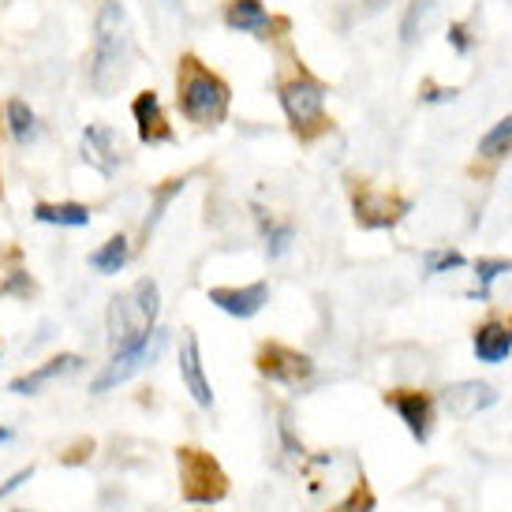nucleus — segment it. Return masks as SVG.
<instances>
[{
    "label": "nucleus",
    "mask_w": 512,
    "mask_h": 512,
    "mask_svg": "<svg viewBox=\"0 0 512 512\" xmlns=\"http://www.w3.org/2000/svg\"><path fill=\"white\" fill-rule=\"evenodd\" d=\"M83 157H86V165H94L101 176H113V172L120 169V161H124V146H120L113 128L90 124V128L83 131Z\"/></svg>",
    "instance_id": "13"
},
{
    "label": "nucleus",
    "mask_w": 512,
    "mask_h": 512,
    "mask_svg": "<svg viewBox=\"0 0 512 512\" xmlns=\"http://www.w3.org/2000/svg\"><path fill=\"white\" fill-rule=\"evenodd\" d=\"M501 273H512V262H509V258H479V266H475V277H479V288H475L471 296L486 299V292H490V285L498 281Z\"/></svg>",
    "instance_id": "23"
},
{
    "label": "nucleus",
    "mask_w": 512,
    "mask_h": 512,
    "mask_svg": "<svg viewBox=\"0 0 512 512\" xmlns=\"http://www.w3.org/2000/svg\"><path fill=\"white\" fill-rule=\"evenodd\" d=\"M475 356L483 363H505L512 356V329L501 322H486L483 329H475Z\"/></svg>",
    "instance_id": "16"
},
{
    "label": "nucleus",
    "mask_w": 512,
    "mask_h": 512,
    "mask_svg": "<svg viewBox=\"0 0 512 512\" xmlns=\"http://www.w3.org/2000/svg\"><path fill=\"white\" fill-rule=\"evenodd\" d=\"M187 180H165V187H157V195H154V206H150V217H146V225H143V236H150V228L157 225V217L165 214V206H169L180 191H184Z\"/></svg>",
    "instance_id": "25"
},
{
    "label": "nucleus",
    "mask_w": 512,
    "mask_h": 512,
    "mask_svg": "<svg viewBox=\"0 0 512 512\" xmlns=\"http://www.w3.org/2000/svg\"><path fill=\"white\" fill-rule=\"evenodd\" d=\"M12 438H15L12 427H0V445H4V441H12Z\"/></svg>",
    "instance_id": "33"
},
{
    "label": "nucleus",
    "mask_w": 512,
    "mask_h": 512,
    "mask_svg": "<svg viewBox=\"0 0 512 512\" xmlns=\"http://www.w3.org/2000/svg\"><path fill=\"white\" fill-rule=\"evenodd\" d=\"M34 217L42 225H64V228H83L90 225V210L83 202H38Z\"/></svg>",
    "instance_id": "18"
},
{
    "label": "nucleus",
    "mask_w": 512,
    "mask_h": 512,
    "mask_svg": "<svg viewBox=\"0 0 512 512\" xmlns=\"http://www.w3.org/2000/svg\"><path fill=\"white\" fill-rule=\"evenodd\" d=\"M157 311H161V292H157V281H150V277L135 281L124 296H113L109 314H105L109 348H113V352H124L131 344L146 341V337L154 333Z\"/></svg>",
    "instance_id": "2"
},
{
    "label": "nucleus",
    "mask_w": 512,
    "mask_h": 512,
    "mask_svg": "<svg viewBox=\"0 0 512 512\" xmlns=\"http://www.w3.org/2000/svg\"><path fill=\"white\" fill-rule=\"evenodd\" d=\"M165 344H169V329H154L146 341L131 344V348H124V352H113V359L105 363V367L98 370V378L90 382V393H109V389H116V385H124L128 378H135L139 370L154 367L157 356L165 352Z\"/></svg>",
    "instance_id": "6"
},
{
    "label": "nucleus",
    "mask_w": 512,
    "mask_h": 512,
    "mask_svg": "<svg viewBox=\"0 0 512 512\" xmlns=\"http://www.w3.org/2000/svg\"><path fill=\"white\" fill-rule=\"evenodd\" d=\"M225 23L240 34H266L270 30V15L258 0H232L225 12Z\"/></svg>",
    "instance_id": "17"
},
{
    "label": "nucleus",
    "mask_w": 512,
    "mask_h": 512,
    "mask_svg": "<svg viewBox=\"0 0 512 512\" xmlns=\"http://www.w3.org/2000/svg\"><path fill=\"white\" fill-rule=\"evenodd\" d=\"M262 228H266V251H270V258H281L292 247V240H296L292 225H277V221L262 217Z\"/></svg>",
    "instance_id": "26"
},
{
    "label": "nucleus",
    "mask_w": 512,
    "mask_h": 512,
    "mask_svg": "<svg viewBox=\"0 0 512 512\" xmlns=\"http://www.w3.org/2000/svg\"><path fill=\"white\" fill-rule=\"evenodd\" d=\"M0 195H4V184H0Z\"/></svg>",
    "instance_id": "34"
},
{
    "label": "nucleus",
    "mask_w": 512,
    "mask_h": 512,
    "mask_svg": "<svg viewBox=\"0 0 512 512\" xmlns=\"http://www.w3.org/2000/svg\"><path fill=\"white\" fill-rule=\"evenodd\" d=\"M131 116H135V124H139V139H143L146 146L172 143V128H169V120H165L161 98H157L154 90H143L139 98L131 101Z\"/></svg>",
    "instance_id": "15"
},
{
    "label": "nucleus",
    "mask_w": 512,
    "mask_h": 512,
    "mask_svg": "<svg viewBox=\"0 0 512 512\" xmlns=\"http://www.w3.org/2000/svg\"><path fill=\"white\" fill-rule=\"evenodd\" d=\"M176 468H180V494L187 505H217L228 498V475L214 453H206L199 445H180Z\"/></svg>",
    "instance_id": "4"
},
{
    "label": "nucleus",
    "mask_w": 512,
    "mask_h": 512,
    "mask_svg": "<svg viewBox=\"0 0 512 512\" xmlns=\"http://www.w3.org/2000/svg\"><path fill=\"white\" fill-rule=\"evenodd\" d=\"M4 113H8V131H12L15 143H30V139H34V131H38V120H34L27 101L12 98L8 105H4Z\"/></svg>",
    "instance_id": "20"
},
{
    "label": "nucleus",
    "mask_w": 512,
    "mask_h": 512,
    "mask_svg": "<svg viewBox=\"0 0 512 512\" xmlns=\"http://www.w3.org/2000/svg\"><path fill=\"white\" fill-rule=\"evenodd\" d=\"M509 150H512V116H505V120H498V124L483 135L479 154L483 157H505Z\"/></svg>",
    "instance_id": "21"
},
{
    "label": "nucleus",
    "mask_w": 512,
    "mask_h": 512,
    "mask_svg": "<svg viewBox=\"0 0 512 512\" xmlns=\"http://www.w3.org/2000/svg\"><path fill=\"white\" fill-rule=\"evenodd\" d=\"M94 449H98V445H94V438H79L72 445V449H68V453H60V464H64V468H75V464H86V460H90V456H94Z\"/></svg>",
    "instance_id": "28"
},
{
    "label": "nucleus",
    "mask_w": 512,
    "mask_h": 512,
    "mask_svg": "<svg viewBox=\"0 0 512 512\" xmlns=\"http://www.w3.org/2000/svg\"><path fill=\"white\" fill-rule=\"evenodd\" d=\"M438 400H441V408L453 415V419H475L479 412H486V408H494V404H498V389H494L490 382L471 378V382L445 385Z\"/></svg>",
    "instance_id": "9"
},
{
    "label": "nucleus",
    "mask_w": 512,
    "mask_h": 512,
    "mask_svg": "<svg viewBox=\"0 0 512 512\" xmlns=\"http://www.w3.org/2000/svg\"><path fill=\"white\" fill-rule=\"evenodd\" d=\"M281 105H285L299 139H314L318 131H326L329 120L322 113V105H326V86L322 83H314L307 75L288 79V83H281Z\"/></svg>",
    "instance_id": "5"
},
{
    "label": "nucleus",
    "mask_w": 512,
    "mask_h": 512,
    "mask_svg": "<svg viewBox=\"0 0 512 512\" xmlns=\"http://www.w3.org/2000/svg\"><path fill=\"white\" fill-rule=\"evenodd\" d=\"M434 12H438V0H415L412 8H408V15H404L400 38H404V42H415V38H419V30L427 27Z\"/></svg>",
    "instance_id": "22"
},
{
    "label": "nucleus",
    "mask_w": 512,
    "mask_h": 512,
    "mask_svg": "<svg viewBox=\"0 0 512 512\" xmlns=\"http://www.w3.org/2000/svg\"><path fill=\"white\" fill-rule=\"evenodd\" d=\"M385 404L400 415V423L408 427V434L419 445L430 441V427H434V397L430 393H423V389H389Z\"/></svg>",
    "instance_id": "8"
},
{
    "label": "nucleus",
    "mask_w": 512,
    "mask_h": 512,
    "mask_svg": "<svg viewBox=\"0 0 512 512\" xmlns=\"http://www.w3.org/2000/svg\"><path fill=\"white\" fill-rule=\"evenodd\" d=\"M210 303L221 307L225 314H232V318H255L270 303V285L255 281V285L243 288H210Z\"/></svg>",
    "instance_id": "14"
},
{
    "label": "nucleus",
    "mask_w": 512,
    "mask_h": 512,
    "mask_svg": "<svg viewBox=\"0 0 512 512\" xmlns=\"http://www.w3.org/2000/svg\"><path fill=\"white\" fill-rule=\"evenodd\" d=\"M449 42H453V49H456V53H468V49H471V42H468V30L460 27V23H456V27H449Z\"/></svg>",
    "instance_id": "31"
},
{
    "label": "nucleus",
    "mask_w": 512,
    "mask_h": 512,
    "mask_svg": "<svg viewBox=\"0 0 512 512\" xmlns=\"http://www.w3.org/2000/svg\"><path fill=\"white\" fill-rule=\"evenodd\" d=\"M281 438H285L288 456H303V441H296V434H292V419H288V412H281Z\"/></svg>",
    "instance_id": "30"
},
{
    "label": "nucleus",
    "mask_w": 512,
    "mask_h": 512,
    "mask_svg": "<svg viewBox=\"0 0 512 512\" xmlns=\"http://www.w3.org/2000/svg\"><path fill=\"white\" fill-rule=\"evenodd\" d=\"M30 479H34V468L15 471V475H12V479H8V483H0V501H4V498H12L15 490H23V486H27Z\"/></svg>",
    "instance_id": "29"
},
{
    "label": "nucleus",
    "mask_w": 512,
    "mask_h": 512,
    "mask_svg": "<svg viewBox=\"0 0 512 512\" xmlns=\"http://www.w3.org/2000/svg\"><path fill=\"white\" fill-rule=\"evenodd\" d=\"M15 512H27V509H15Z\"/></svg>",
    "instance_id": "35"
},
{
    "label": "nucleus",
    "mask_w": 512,
    "mask_h": 512,
    "mask_svg": "<svg viewBox=\"0 0 512 512\" xmlns=\"http://www.w3.org/2000/svg\"><path fill=\"white\" fill-rule=\"evenodd\" d=\"M374 505H378V498H374V490H370L367 479L359 475L356 486H352V494H348L333 512H374Z\"/></svg>",
    "instance_id": "24"
},
{
    "label": "nucleus",
    "mask_w": 512,
    "mask_h": 512,
    "mask_svg": "<svg viewBox=\"0 0 512 512\" xmlns=\"http://www.w3.org/2000/svg\"><path fill=\"white\" fill-rule=\"evenodd\" d=\"M176 98H180V113L191 120V124H199V128H217L221 120L228 116V94L225 79H217L199 57H191L187 53L180 60V75H176Z\"/></svg>",
    "instance_id": "3"
},
{
    "label": "nucleus",
    "mask_w": 512,
    "mask_h": 512,
    "mask_svg": "<svg viewBox=\"0 0 512 512\" xmlns=\"http://www.w3.org/2000/svg\"><path fill=\"white\" fill-rule=\"evenodd\" d=\"M79 367H83V356L60 352V356L45 359V363H38L34 370H27V374L12 378V382H8V393H15V397H34V393H42L45 385H53L57 378L72 374V370H79Z\"/></svg>",
    "instance_id": "11"
},
{
    "label": "nucleus",
    "mask_w": 512,
    "mask_h": 512,
    "mask_svg": "<svg viewBox=\"0 0 512 512\" xmlns=\"http://www.w3.org/2000/svg\"><path fill=\"white\" fill-rule=\"evenodd\" d=\"M255 367L262 378H270V382H277V385H288V389H296V385L314 378V359L296 352V348H288V344H281V341L262 344L255 356Z\"/></svg>",
    "instance_id": "7"
},
{
    "label": "nucleus",
    "mask_w": 512,
    "mask_h": 512,
    "mask_svg": "<svg viewBox=\"0 0 512 512\" xmlns=\"http://www.w3.org/2000/svg\"><path fill=\"white\" fill-rule=\"evenodd\" d=\"M128 258H131L128 236H109V240L90 255V270L101 273V277H113V273H120L128 266Z\"/></svg>",
    "instance_id": "19"
},
{
    "label": "nucleus",
    "mask_w": 512,
    "mask_h": 512,
    "mask_svg": "<svg viewBox=\"0 0 512 512\" xmlns=\"http://www.w3.org/2000/svg\"><path fill=\"white\" fill-rule=\"evenodd\" d=\"M352 210H356V221L363 228H393L400 217L408 214V199L385 195V191H374V187H359L352 195Z\"/></svg>",
    "instance_id": "10"
},
{
    "label": "nucleus",
    "mask_w": 512,
    "mask_h": 512,
    "mask_svg": "<svg viewBox=\"0 0 512 512\" xmlns=\"http://www.w3.org/2000/svg\"><path fill=\"white\" fill-rule=\"evenodd\" d=\"M456 98V90H427L423 94V101H453Z\"/></svg>",
    "instance_id": "32"
},
{
    "label": "nucleus",
    "mask_w": 512,
    "mask_h": 512,
    "mask_svg": "<svg viewBox=\"0 0 512 512\" xmlns=\"http://www.w3.org/2000/svg\"><path fill=\"white\" fill-rule=\"evenodd\" d=\"M131 23L128 12L116 4V0H105L98 8V19H94V57H90V86L98 94H113L116 86L124 83L131 64Z\"/></svg>",
    "instance_id": "1"
},
{
    "label": "nucleus",
    "mask_w": 512,
    "mask_h": 512,
    "mask_svg": "<svg viewBox=\"0 0 512 512\" xmlns=\"http://www.w3.org/2000/svg\"><path fill=\"white\" fill-rule=\"evenodd\" d=\"M464 266V255L460 251H430L427 255V273H445V270H460Z\"/></svg>",
    "instance_id": "27"
},
{
    "label": "nucleus",
    "mask_w": 512,
    "mask_h": 512,
    "mask_svg": "<svg viewBox=\"0 0 512 512\" xmlns=\"http://www.w3.org/2000/svg\"><path fill=\"white\" fill-rule=\"evenodd\" d=\"M180 378H184L187 393L199 408H214V389H210V378L202 370V352H199V337L187 329L184 341H180Z\"/></svg>",
    "instance_id": "12"
}]
</instances>
